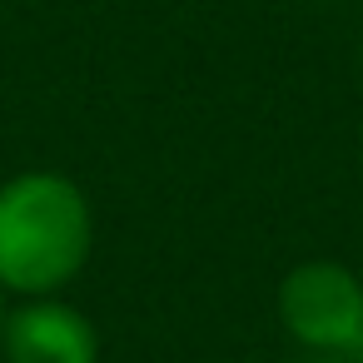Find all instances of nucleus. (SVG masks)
<instances>
[{
	"mask_svg": "<svg viewBox=\"0 0 363 363\" xmlns=\"http://www.w3.org/2000/svg\"><path fill=\"white\" fill-rule=\"evenodd\" d=\"M90 254L85 194L60 174H21L0 189V284L45 294Z\"/></svg>",
	"mask_w": 363,
	"mask_h": 363,
	"instance_id": "1",
	"label": "nucleus"
},
{
	"mask_svg": "<svg viewBox=\"0 0 363 363\" xmlns=\"http://www.w3.org/2000/svg\"><path fill=\"white\" fill-rule=\"evenodd\" d=\"M279 318L313 348L363 343V284L343 264H303L279 284Z\"/></svg>",
	"mask_w": 363,
	"mask_h": 363,
	"instance_id": "2",
	"label": "nucleus"
},
{
	"mask_svg": "<svg viewBox=\"0 0 363 363\" xmlns=\"http://www.w3.org/2000/svg\"><path fill=\"white\" fill-rule=\"evenodd\" d=\"M11 363H95V328L60 303L21 308L6 323Z\"/></svg>",
	"mask_w": 363,
	"mask_h": 363,
	"instance_id": "3",
	"label": "nucleus"
}]
</instances>
